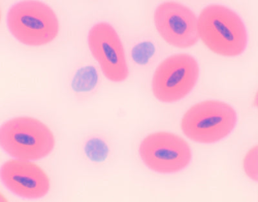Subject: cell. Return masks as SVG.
<instances>
[{"instance_id": "6da1fadb", "label": "cell", "mask_w": 258, "mask_h": 202, "mask_svg": "<svg viewBox=\"0 0 258 202\" xmlns=\"http://www.w3.org/2000/svg\"><path fill=\"white\" fill-rule=\"evenodd\" d=\"M198 33L204 44L221 56H239L247 46L243 20L235 11L222 5H209L203 9L198 18Z\"/></svg>"}, {"instance_id": "7a4b0ae2", "label": "cell", "mask_w": 258, "mask_h": 202, "mask_svg": "<svg viewBox=\"0 0 258 202\" xmlns=\"http://www.w3.org/2000/svg\"><path fill=\"white\" fill-rule=\"evenodd\" d=\"M56 144L52 130L31 117L11 119L0 127V146L16 159L36 161L52 153Z\"/></svg>"}, {"instance_id": "3957f363", "label": "cell", "mask_w": 258, "mask_h": 202, "mask_svg": "<svg viewBox=\"0 0 258 202\" xmlns=\"http://www.w3.org/2000/svg\"><path fill=\"white\" fill-rule=\"evenodd\" d=\"M7 24L11 34L23 44L41 46L52 42L59 33L56 13L36 0L18 2L8 11Z\"/></svg>"}, {"instance_id": "277c9868", "label": "cell", "mask_w": 258, "mask_h": 202, "mask_svg": "<svg viewBox=\"0 0 258 202\" xmlns=\"http://www.w3.org/2000/svg\"><path fill=\"white\" fill-rule=\"evenodd\" d=\"M238 116L227 103L207 100L191 107L182 118L183 134L198 143H215L229 136L236 127Z\"/></svg>"}, {"instance_id": "5b68a950", "label": "cell", "mask_w": 258, "mask_h": 202, "mask_svg": "<svg viewBox=\"0 0 258 202\" xmlns=\"http://www.w3.org/2000/svg\"><path fill=\"white\" fill-rule=\"evenodd\" d=\"M200 75L198 61L188 54L168 57L156 68L152 80L154 96L162 102L180 100L192 91Z\"/></svg>"}, {"instance_id": "8992f818", "label": "cell", "mask_w": 258, "mask_h": 202, "mask_svg": "<svg viewBox=\"0 0 258 202\" xmlns=\"http://www.w3.org/2000/svg\"><path fill=\"white\" fill-rule=\"evenodd\" d=\"M139 153L148 168L162 174L177 173L192 160V151L185 140L168 132L152 133L140 145Z\"/></svg>"}, {"instance_id": "52a82bcc", "label": "cell", "mask_w": 258, "mask_h": 202, "mask_svg": "<svg viewBox=\"0 0 258 202\" xmlns=\"http://www.w3.org/2000/svg\"><path fill=\"white\" fill-rule=\"evenodd\" d=\"M88 45L108 80L122 82L127 79L128 68L123 43L111 25L107 22L94 25L89 32Z\"/></svg>"}, {"instance_id": "ba28073f", "label": "cell", "mask_w": 258, "mask_h": 202, "mask_svg": "<svg viewBox=\"0 0 258 202\" xmlns=\"http://www.w3.org/2000/svg\"><path fill=\"white\" fill-rule=\"evenodd\" d=\"M154 19L161 37L174 47H192L199 40L198 17L185 5L176 2H166L159 5Z\"/></svg>"}, {"instance_id": "9c48e42d", "label": "cell", "mask_w": 258, "mask_h": 202, "mask_svg": "<svg viewBox=\"0 0 258 202\" xmlns=\"http://www.w3.org/2000/svg\"><path fill=\"white\" fill-rule=\"evenodd\" d=\"M5 187L21 198H43L49 192L50 182L45 172L32 161L20 159L5 162L0 169Z\"/></svg>"}, {"instance_id": "30bf717a", "label": "cell", "mask_w": 258, "mask_h": 202, "mask_svg": "<svg viewBox=\"0 0 258 202\" xmlns=\"http://www.w3.org/2000/svg\"><path fill=\"white\" fill-rule=\"evenodd\" d=\"M98 73L93 66L81 68L74 76L71 87L77 93H87L93 90L98 84Z\"/></svg>"}, {"instance_id": "8fae6325", "label": "cell", "mask_w": 258, "mask_h": 202, "mask_svg": "<svg viewBox=\"0 0 258 202\" xmlns=\"http://www.w3.org/2000/svg\"><path fill=\"white\" fill-rule=\"evenodd\" d=\"M85 153L91 161L97 163L104 162L109 155V147L103 140L93 138L85 144Z\"/></svg>"}, {"instance_id": "7c38bea8", "label": "cell", "mask_w": 258, "mask_h": 202, "mask_svg": "<svg viewBox=\"0 0 258 202\" xmlns=\"http://www.w3.org/2000/svg\"><path fill=\"white\" fill-rule=\"evenodd\" d=\"M154 52L155 48L153 43L149 41H144L133 47L131 56L133 61L138 65H145L153 58Z\"/></svg>"}, {"instance_id": "4fadbf2b", "label": "cell", "mask_w": 258, "mask_h": 202, "mask_svg": "<svg viewBox=\"0 0 258 202\" xmlns=\"http://www.w3.org/2000/svg\"><path fill=\"white\" fill-rule=\"evenodd\" d=\"M258 148L255 146L246 153L243 160L245 173L251 180H258Z\"/></svg>"}]
</instances>
